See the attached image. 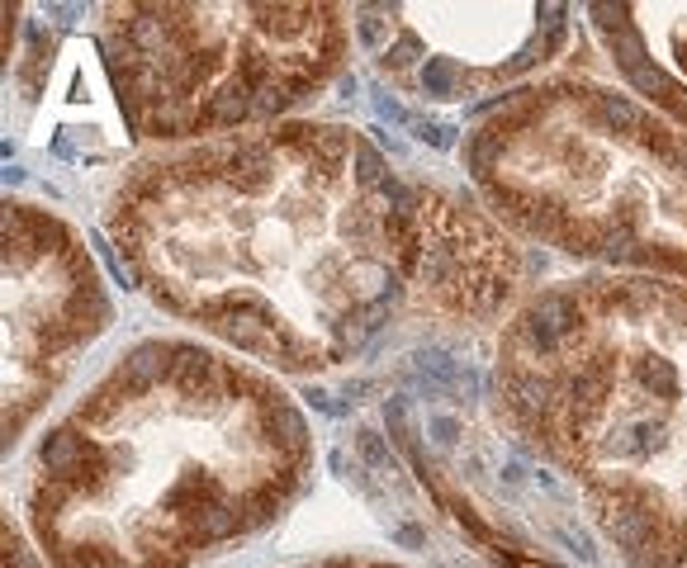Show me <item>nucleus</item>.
Instances as JSON below:
<instances>
[{
    "label": "nucleus",
    "instance_id": "1",
    "mask_svg": "<svg viewBox=\"0 0 687 568\" xmlns=\"http://www.w3.org/2000/svg\"><path fill=\"white\" fill-rule=\"evenodd\" d=\"M105 228L162 313L285 374L337 370L403 318L493 322L522 289V256L489 213L394 171L346 124L147 157Z\"/></svg>",
    "mask_w": 687,
    "mask_h": 568
},
{
    "label": "nucleus",
    "instance_id": "2",
    "mask_svg": "<svg viewBox=\"0 0 687 568\" xmlns=\"http://www.w3.org/2000/svg\"><path fill=\"white\" fill-rule=\"evenodd\" d=\"M308 469V422L275 379L152 337L48 426L24 516L53 568H190L271 526Z\"/></svg>",
    "mask_w": 687,
    "mask_h": 568
},
{
    "label": "nucleus",
    "instance_id": "3",
    "mask_svg": "<svg viewBox=\"0 0 687 568\" xmlns=\"http://www.w3.org/2000/svg\"><path fill=\"white\" fill-rule=\"evenodd\" d=\"M498 389L626 568H687V284L588 275L531 294L503 322Z\"/></svg>",
    "mask_w": 687,
    "mask_h": 568
},
{
    "label": "nucleus",
    "instance_id": "4",
    "mask_svg": "<svg viewBox=\"0 0 687 568\" xmlns=\"http://www.w3.org/2000/svg\"><path fill=\"white\" fill-rule=\"evenodd\" d=\"M474 190L531 242L687 284V128L593 71L503 95L460 147Z\"/></svg>",
    "mask_w": 687,
    "mask_h": 568
},
{
    "label": "nucleus",
    "instance_id": "5",
    "mask_svg": "<svg viewBox=\"0 0 687 568\" xmlns=\"http://www.w3.org/2000/svg\"><path fill=\"white\" fill-rule=\"evenodd\" d=\"M100 53L133 138L256 133L342 71V5H105Z\"/></svg>",
    "mask_w": 687,
    "mask_h": 568
},
{
    "label": "nucleus",
    "instance_id": "6",
    "mask_svg": "<svg viewBox=\"0 0 687 568\" xmlns=\"http://www.w3.org/2000/svg\"><path fill=\"white\" fill-rule=\"evenodd\" d=\"M105 327L109 294L81 237L34 204H5V441L34 422Z\"/></svg>",
    "mask_w": 687,
    "mask_h": 568
},
{
    "label": "nucleus",
    "instance_id": "7",
    "mask_svg": "<svg viewBox=\"0 0 687 568\" xmlns=\"http://www.w3.org/2000/svg\"><path fill=\"white\" fill-rule=\"evenodd\" d=\"M361 15L356 34L380 76L427 105L507 90L569 34L560 5H370Z\"/></svg>",
    "mask_w": 687,
    "mask_h": 568
},
{
    "label": "nucleus",
    "instance_id": "8",
    "mask_svg": "<svg viewBox=\"0 0 687 568\" xmlns=\"http://www.w3.org/2000/svg\"><path fill=\"white\" fill-rule=\"evenodd\" d=\"M588 15L626 90L687 128V5H593Z\"/></svg>",
    "mask_w": 687,
    "mask_h": 568
},
{
    "label": "nucleus",
    "instance_id": "9",
    "mask_svg": "<svg viewBox=\"0 0 687 568\" xmlns=\"http://www.w3.org/2000/svg\"><path fill=\"white\" fill-rule=\"evenodd\" d=\"M5 568H43L34 545H29V540L19 535V526H10V521H5Z\"/></svg>",
    "mask_w": 687,
    "mask_h": 568
}]
</instances>
